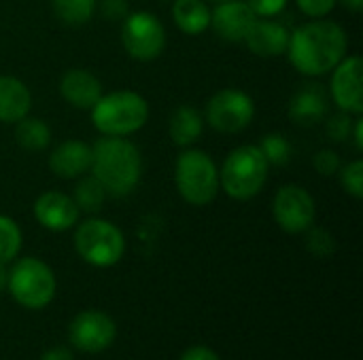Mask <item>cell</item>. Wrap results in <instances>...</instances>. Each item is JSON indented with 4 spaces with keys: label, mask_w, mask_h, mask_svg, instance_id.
Here are the masks:
<instances>
[{
    "label": "cell",
    "mask_w": 363,
    "mask_h": 360,
    "mask_svg": "<svg viewBox=\"0 0 363 360\" xmlns=\"http://www.w3.org/2000/svg\"><path fill=\"white\" fill-rule=\"evenodd\" d=\"M204 2H206V4H213V6H215V4H219V2H225V0H204Z\"/></svg>",
    "instance_id": "39"
},
{
    "label": "cell",
    "mask_w": 363,
    "mask_h": 360,
    "mask_svg": "<svg viewBox=\"0 0 363 360\" xmlns=\"http://www.w3.org/2000/svg\"><path fill=\"white\" fill-rule=\"evenodd\" d=\"M74 250L94 267H111L125 255V238L111 221L87 219L74 231Z\"/></svg>",
    "instance_id": "6"
},
{
    "label": "cell",
    "mask_w": 363,
    "mask_h": 360,
    "mask_svg": "<svg viewBox=\"0 0 363 360\" xmlns=\"http://www.w3.org/2000/svg\"><path fill=\"white\" fill-rule=\"evenodd\" d=\"M181 360H219V356L206 346H194V348L185 350Z\"/></svg>",
    "instance_id": "34"
},
{
    "label": "cell",
    "mask_w": 363,
    "mask_h": 360,
    "mask_svg": "<svg viewBox=\"0 0 363 360\" xmlns=\"http://www.w3.org/2000/svg\"><path fill=\"white\" fill-rule=\"evenodd\" d=\"M315 197L300 185H283L272 202V219L285 233H306L315 225Z\"/></svg>",
    "instance_id": "10"
},
{
    "label": "cell",
    "mask_w": 363,
    "mask_h": 360,
    "mask_svg": "<svg viewBox=\"0 0 363 360\" xmlns=\"http://www.w3.org/2000/svg\"><path fill=\"white\" fill-rule=\"evenodd\" d=\"M353 140H355V146L362 151L363 149V119L362 115L359 117H355V123H353Z\"/></svg>",
    "instance_id": "36"
},
{
    "label": "cell",
    "mask_w": 363,
    "mask_h": 360,
    "mask_svg": "<svg viewBox=\"0 0 363 360\" xmlns=\"http://www.w3.org/2000/svg\"><path fill=\"white\" fill-rule=\"evenodd\" d=\"M347 49L349 38L342 25L321 17L298 25L289 34L285 55L300 74L313 79L330 74L347 57Z\"/></svg>",
    "instance_id": "1"
},
{
    "label": "cell",
    "mask_w": 363,
    "mask_h": 360,
    "mask_svg": "<svg viewBox=\"0 0 363 360\" xmlns=\"http://www.w3.org/2000/svg\"><path fill=\"white\" fill-rule=\"evenodd\" d=\"M298 8L311 17V19H321V17H328L334 6L338 4V0H296Z\"/></svg>",
    "instance_id": "31"
},
{
    "label": "cell",
    "mask_w": 363,
    "mask_h": 360,
    "mask_svg": "<svg viewBox=\"0 0 363 360\" xmlns=\"http://www.w3.org/2000/svg\"><path fill=\"white\" fill-rule=\"evenodd\" d=\"M100 15L111 21H123L130 13V2L128 0H98Z\"/></svg>",
    "instance_id": "32"
},
{
    "label": "cell",
    "mask_w": 363,
    "mask_h": 360,
    "mask_svg": "<svg viewBox=\"0 0 363 360\" xmlns=\"http://www.w3.org/2000/svg\"><path fill=\"white\" fill-rule=\"evenodd\" d=\"M55 15L68 25L87 23L98 6V0H51Z\"/></svg>",
    "instance_id": "24"
},
{
    "label": "cell",
    "mask_w": 363,
    "mask_h": 360,
    "mask_svg": "<svg viewBox=\"0 0 363 360\" xmlns=\"http://www.w3.org/2000/svg\"><path fill=\"white\" fill-rule=\"evenodd\" d=\"M172 19L187 36L204 34L211 28V4L204 0H174Z\"/></svg>",
    "instance_id": "21"
},
{
    "label": "cell",
    "mask_w": 363,
    "mask_h": 360,
    "mask_svg": "<svg viewBox=\"0 0 363 360\" xmlns=\"http://www.w3.org/2000/svg\"><path fill=\"white\" fill-rule=\"evenodd\" d=\"M91 123L102 136H132L149 121L147 100L128 89L102 93L100 100L89 108Z\"/></svg>",
    "instance_id": "3"
},
{
    "label": "cell",
    "mask_w": 363,
    "mask_h": 360,
    "mask_svg": "<svg viewBox=\"0 0 363 360\" xmlns=\"http://www.w3.org/2000/svg\"><path fill=\"white\" fill-rule=\"evenodd\" d=\"M257 15L251 11L247 0H225L213 6L211 28L225 42H245Z\"/></svg>",
    "instance_id": "14"
},
{
    "label": "cell",
    "mask_w": 363,
    "mask_h": 360,
    "mask_svg": "<svg viewBox=\"0 0 363 360\" xmlns=\"http://www.w3.org/2000/svg\"><path fill=\"white\" fill-rule=\"evenodd\" d=\"M106 191L104 187L96 180L94 174H85L79 178L77 187H74V193H72V199L79 208V212H85V214H96L102 210L104 202H106Z\"/></svg>",
    "instance_id": "23"
},
{
    "label": "cell",
    "mask_w": 363,
    "mask_h": 360,
    "mask_svg": "<svg viewBox=\"0 0 363 360\" xmlns=\"http://www.w3.org/2000/svg\"><path fill=\"white\" fill-rule=\"evenodd\" d=\"M49 170L64 180H77L91 170V146L83 140H64L49 155Z\"/></svg>",
    "instance_id": "16"
},
{
    "label": "cell",
    "mask_w": 363,
    "mask_h": 360,
    "mask_svg": "<svg viewBox=\"0 0 363 360\" xmlns=\"http://www.w3.org/2000/svg\"><path fill=\"white\" fill-rule=\"evenodd\" d=\"M15 142L32 153L43 151L51 142V129L43 119L26 115L21 121L15 123Z\"/></svg>",
    "instance_id": "22"
},
{
    "label": "cell",
    "mask_w": 363,
    "mask_h": 360,
    "mask_svg": "<svg viewBox=\"0 0 363 360\" xmlns=\"http://www.w3.org/2000/svg\"><path fill=\"white\" fill-rule=\"evenodd\" d=\"M121 42L130 57L151 62L164 53L166 28L149 11H134L121 21Z\"/></svg>",
    "instance_id": "9"
},
{
    "label": "cell",
    "mask_w": 363,
    "mask_h": 360,
    "mask_svg": "<svg viewBox=\"0 0 363 360\" xmlns=\"http://www.w3.org/2000/svg\"><path fill=\"white\" fill-rule=\"evenodd\" d=\"M111 197L130 195L143 176V159L134 142L123 136H102L91 146V170Z\"/></svg>",
    "instance_id": "2"
},
{
    "label": "cell",
    "mask_w": 363,
    "mask_h": 360,
    "mask_svg": "<svg viewBox=\"0 0 363 360\" xmlns=\"http://www.w3.org/2000/svg\"><path fill=\"white\" fill-rule=\"evenodd\" d=\"M353 123H355V115L338 110L336 115L325 117V134L332 142H345L353 134Z\"/></svg>",
    "instance_id": "28"
},
{
    "label": "cell",
    "mask_w": 363,
    "mask_h": 360,
    "mask_svg": "<svg viewBox=\"0 0 363 360\" xmlns=\"http://www.w3.org/2000/svg\"><path fill=\"white\" fill-rule=\"evenodd\" d=\"M174 185L187 204L208 206L219 193V168L208 153L187 146L177 157Z\"/></svg>",
    "instance_id": "5"
},
{
    "label": "cell",
    "mask_w": 363,
    "mask_h": 360,
    "mask_svg": "<svg viewBox=\"0 0 363 360\" xmlns=\"http://www.w3.org/2000/svg\"><path fill=\"white\" fill-rule=\"evenodd\" d=\"M32 108V93L17 76H0V123H17Z\"/></svg>",
    "instance_id": "19"
},
{
    "label": "cell",
    "mask_w": 363,
    "mask_h": 360,
    "mask_svg": "<svg viewBox=\"0 0 363 360\" xmlns=\"http://www.w3.org/2000/svg\"><path fill=\"white\" fill-rule=\"evenodd\" d=\"M268 172L270 166L259 146L242 144L223 159L219 168V189L236 202H249L264 189Z\"/></svg>",
    "instance_id": "4"
},
{
    "label": "cell",
    "mask_w": 363,
    "mask_h": 360,
    "mask_svg": "<svg viewBox=\"0 0 363 360\" xmlns=\"http://www.w3.org/2000/svg\"><path fill=\"white\" fill-rule=\"evenodd\" d=\"M60 93L72 108L89 110L102 95V83L85 68H70L60 79Z\"/></svg>",
    "instance_id": "18"
},
{
    "label": "cell",
    "mask_w": 363,
    "mask_h": 360,
    "mask_svg": "<svg viewBox=\"0 0 363 360\" xmlns=\"http://www.w3.org/2000/svg\"><path fill=\"white\" fill-rule=\"evenodd\" d=\"M313 166H315V170L321 176H336L340 166H342V161H340V155L334 149H321L313 157Z\"/></svg>",
    "instance_id": "30"
},
{
    "label": "cell",
    "mask_w": 363,
    "mask_h": 360,
    "mask_svg": "<svg viewBox=\"0 0 363 360\" xmlns=\"http://www.w3.org/2000/svg\"><path fill=\"white\" fill-rule=\"evenodd\" d=\"M306 233H308V236H306V248H308L313 255H317V257H328V255L334 252L336 244H334L332 233H328V231L321 229V227H311Z\"/></svg>",
    "instance_id": "29"
},
{
    "label": "cell",
    "mask_w": 363,
    "mask_h": 360,
    "mask_svg": "<svg viewBox=\"0 0 363 360\" xmlns=\"http://www.w3.org/2000/svg\"><path fill=\"white\" fill-rule=\"evenodd\" d=\"M204 132V117L191 104H181L172 110L168 121V134L172 142L181 149L194 146Z\"/></svg>",
    "instance_id": "20"
},
{
    "label": "cell",
    "mask_w": 363,
    "mask_h": 360,
    "mask_svg": "<svg viewBox=\"0 0 363 360\" xmlns=\"http://www.w3.org/2000/svg\"><path fill=\"white\" fill-rule=\"evenodd\" d=\"M40 360H72V354L66 348H51L43 354Z\"/></svg>",
    "instance_id": "35"
},
{
    "label": "cell",
    "mask_w": 363,
    "mask_h": 360,
    "mask_svg": "<svg viewBox=\"0 0 363 360\" xmlns=\"http://www.w3.org/2000/svg\"><path fill=\"white\" fill-rule=\"evenodd\" d=\"M363 62L359 55H347L334 70L330 81V100L349 115L363 112V87H362Z\"/></svg>",
    "instance_id": "11"
},
{
    "label": "cell",
    "mask_w": 363,
    "mask_h": 360,
    "mask_svg": "<svg viewBox=\"0 0 363 360\" xmlns=\"http://www.w3.org/2000/svg\"><path fill=\"white\" fill-rule=\"evenodd\" d=\"M289 34L291 32L287 30V25L277 21L274 17L270 19L257 17L245 38V45L257 57H279V55H285L287 51Z\"/></svg>",
    "instance_id": "17"
},
{
    "label": "cell",
    "mask_w": 363,
    "mask_h": 360,
    "mask_svg": "<svg viewBox=\"0 0 363 360\" xmlns=\"http://www.w3.org/2000/svg\"><path fill=\"white\" fill-rule=\"evenodd\" d=\"M70 344L81 352H102L106 350L117 335L113 318L98 310H87L74 316L68 329Z\"/></svg>",
    "instance_id": "12"
},
{
    "label": "cell",
    "mask_w": 363,
    "mask_h": 360,
    "mask_svg": "<svg viewBox=\"0 0 363 360\" xmlns=\"http://www.w3.org/2000/svg\"><path fill=\"white\" fill-rule=\"evenodd\" d=\"M262 155L266 157L268 166H287L291 159V144L283 134H266L262 142L257 144Z\"/></svg>",
    "instance_id": "26"
},
{
    "label": "cell",
    "mask_w": 363,
    "mask_h": 360,
    "mask_svg": "<svg viewBox=\"0 0 363 360\" xmlns=\"http://www.w3.org/2000/svg\"><path fill=\"white\" fill-rule=\"evenodd\" d=\"M202 117L204 123L219 134H238L251 125L255 117V102L242 89L225 87L208 98Z\"/></svg>",
    "instance_id": "8"
},
{
    "label": "cell",
    "mask_w": 363,
    "mask_h": 360,
    "mask_svg": "<svg viewBox=\"0 0 363 360\" xmlns=\"http://www.w3.org/2000/svg\"><path fill=\"white\" fill-rule=\"evenodd\" d=\"M338 176H340V185L345 189V193H349L351 197L355 199H362L363 197V161L362 159H355L347 166H340L338 170Z\"/></svg>",
    "instance_id": "27"
},
{
    "label": "cell",
    "mask_w": 363,
    "mask_h": 360,
    "mask_svg": "<svg viewBox=\"0 0 363 360\" xmlns=\"http://www.w3.org/2000/svg\"><path fill=\"white\" fill-rule=\"evenodd\" d=\"M6 282H9V269L6 265H0V291L6 289Z\"/></svg>",
    "instance_id": "38"
},
{
    "label": "cell",
    "mask_w": 363,
    "mask_h": 360,
    "mask_svg": "<svg viewBox=\"0 0 363 360\" xmlns=\"http://www.w3.org/2000/svg\"><path fill=\"white\" fill-rule=\"evenodd\" d=\"M21 250V229L11 219L0 214V265H9Z\"/></svg>",
    "instance_id": "25"
},
{
    "label": "cell",
    "mask_w": 363,
    "mask_h": 360,
    "mask_svg": "<svg viewBox=\"0 0 363 360\" xmlns=\"http://www.w3.org/2000/svg\"><path fill=\"white\" fill-rule=\"evenodd\" d=\"M34 219L40 227L49 231H68L79 221V208L72 199V195H66L62 191H45L34 202Z\"/></svg>",
    "instance_id": "15"
},
{
    "label": "cell",
    "mask_w": 363,
    "mask_h": 360,
    "mask_svg": "<svg viewBox=\"0 0 363 360\" xmlns=\"http://www.w3.org/2000/svg\"><path fill=\"white\" fill-rule=\"evenodd\" d=\"M330 115V93L321 83H304L300 85L287 106V117L294 125L313 127L323 123Z\"/></svg>",
    "instance_id": "13"
},
{
    "label": "cell",
    "mask_w": 363,
    "mask_h": 360,
    "mask_svg": "<svg viewBox=\"0 0 363 360\" xmlns=\"http://www.w3.org/2000/svg\"><path fill=\"white\" fill-rule=\"evenodd\" d=\"M345 8L353 11V13H359L363 8V0H338Z\"/></svg>",
    "instance_id": "37"
},
{
    "label": "cell",
    "mask_w": 363,
    "mask_h": 360,
    "mask_svg": "<svg viewBox=\"0 0 363 360\" xmlns=\"http://www.w3.org/2000/svg\"><path fill=\"white\" fill-rule=\"evenodd\" d=\"M289 0H247V4L251 6V11L257 15V17H264V19H270V17H279L285 6H287Z\"/></svg>",
    "instance_id": "33"
},
{
    "label": "cell",
    "mask_w": 363,
    "mask_h": 360,
    "mask_svg": "<svg viewBox=\"0 0 363 360\" xmlns=\"http://www.w3.org/2000/svg\"><path fill=\"white\" fill-rule=\"evenodd\" d=\"M55 286L57 284L51 267L40 259L23 257L9 269L6 289L11 291L13 299L28 310H40L49 306L55 297Z\"/></svg>",
    "instance_id": "7"
}]
</instances>
